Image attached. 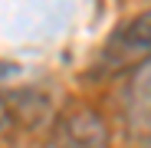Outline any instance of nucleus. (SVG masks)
Masks as SVG:
<instances>
[{"instance_id": "obj_5", "label": "nucleus", "mask_w": 151, "mask_h": 148, "mask_svg": "<svg viewBox=\"0 0 151 148\" xmlns=\"http://www.w3.org/2000/svg\"><path fill=\"white\" fill-rule=\"evenodd\" d=\"M13 129V118H10V109H7V99L0 95V135H7Z\"/></svg>"}, {"instance_id": "obj_3", "label": "nucleus", "mask_w": 151, "mask_h": 148, "mask_svg": "<svg viewBox=\"0 0 151 148\" xmlns=\"http://www.w3.org/2000/svg\"><path fill=\"white\" fill-rule=\"evenodd\" d=\"M122 122L135 138L151 135V56L128 69L122 89Z\"/></svg>"}, {"instance_id": "obj_1", "label": "nucleus", "mask_w": 151, "mask_h": 148, "mask_svg": "<svg viewBox=\"0 0 151 148\" xmlns=\"http://www.w3.org/2000/svg\"><path fill=\"white\" fill-rule=\"evenodd\" d=\"M49 129V148H112L109 118L92 105H69Z\"/></svg>"}, {"instance_id": "obj_4", "label": "nucleus", "mask_w": 151, "mask_h": 148, "mask_svg": "<svg viewBox=\"0 0 151 148\" xmlns=\"http://www.w3.org/2000/svg\"><path fill=\"white\" fill-rule=\"evenodd\" d=\"M4 99H7V109H10V118H13V129L20 125V129L36 132L43 125H53V105H49V99L43 92L27 89V92H10Z\"/></svg>"}, {"instance_id": "obj_2", "label": "nucleus", "mask_w": 151, "mask_h": 148, "mask_svg": "<svg viewBox=\"0 0 151 148\" xmlns=\"http://www.w3.org/2000/svg\"><path fill=\"white\" fill-rule=\"evenodd\" d=\"M148 56H151V7L115 27V33L102 46V66L105 72H122Z\"/></svg>"}, {"instance_id": "obj_6", "label": "nucleus", "mask_w": 151, "mask_h": 148, "mask_svg": "<svg viewBox=\"0 0 151 148\" xmlns=\"http://www.w3.org/2000/svg\"><path fill=\"white\" fill-rule=\"evenodd\" d=\"M141 148H151V135H145V138H141Z\"/></svg>"}]
</instances>
